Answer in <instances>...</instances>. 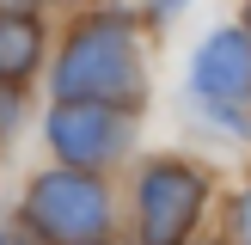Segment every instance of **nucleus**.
Segmentation results:
<instances>
[{
	"mask_svg": "<svg viewBox=\"0 0 251 245\" xmlns=\"http://www.w3.org/2000/svg\"><path fill=\"white\" fill-rule=\"evenodd\" d=\"M208 208V172L190 159H147L135 172V245H190Z\"/></svg>",
	"mask_w": 251,
	"mask_h": 245,
	"instance_id": "3",
	"label": "nucleus"
},
{
	"mask_svg": "<svg viewBox=\"0 0 251 245\" xmlns=\"http://www.w3.org/2000/svg\"><path fill=\"white\" fill-rule=\"evenodd\" d=\"M49 0H0V12H25V19H43Z\"/></svg>",
	"mask_w": 251,
	"mask_h": 245,
	"instance_id": "10",
	"label": "nucleus"
},
{
	"mask_svg": "<svg viewBox=\"0 0 251 245\" xmlns=\"http://www.w3.org/2000/svg\"><path fill=\"white\" fill-rule=\"evenodd\" d=\"M227 245H251V184L233 196V208H227Z\"/></svg>",
	"mask_w": 251,
	"mask_h": 245,
	"instance_id": "8",
	"label": "nucleus"
},
{
	"mask_svg": "<svg viewBox=\"0 0 251 245\" xmlns=\"http://www.w3.org/2000/svg\"><path fill=\"white\" fill-rule=\"evenodd\" d=\"M239 31H245V43H251V6H245V24H239Z\"/></svg>",
	"mask_w": 251,
	"mask_h": 245,
	"instance_id": "13",
	"label": "nucleus"
},
{
	"mask_svg": "<svg viewBox=\"0 0 251 245\" xmlns=\"http://www.w3.org/2000/svg\"><path fill=\"white\" fill-rule=\"evenodd\" d=\"M43 68H49V31H43V19L0 12V80L6 86H31Z\"/></svg>",
	"mask_w": 251,
	"mask_h": 245,
	"instance_id": "6",
	"label": "nucleus"
},
{
	"mask_svg": "<svg viewBox=\"0 0 251 245\" xmlns=\"http://www.w3.org/2000/svg\"><path fill=\"white\" fill-rule=\"evenodd\" d=\"M43 147L55 153V166L110 172L135 147V110H117V104H61V98H49Z\"/></svg>",
	"mask_w": 251,
	"mask_h": 245,
	"instance_id": "4",
	"label": "nucleus"
},
{
	"mask_svg": "<svg viewBox=\"0 0 251 245\" xmlns=\"http://www.w3.org/2000/svg\"><path fill=\"white\" fill-rule=\"evenodd\" d=\"M190 98L196 104H233L251 110V43L239 24H221L190 55Z\"/></svg>",
	"mask_w": 251,
	"mask_h": 245,
	"instance_id": "5",
	"label": "nucleus"
},
{
	"mask_svg": "<svg viewBox=\"0 0 251 245\" xmlns=\"http://www.w3.org/2000/svg\"><path fill=\"white\" fill-rule=\"evenodd\" d=\"M19 227H31L43 245H80L110 233L117 202H110V184L98 172H74V166H43L19 196Z\"/></svg>",
	"mask_w": 251,
	"mask_h": 245,
	"instance_id": "2",
	"label": "nucleus"
},
{
	"mask_svg": "<svg viewBox=\"0 0 251 245\" xmlns=\"http://www.w3.org/2000/svg\"><path fill=\"white\" fill-rule=\"evenodd\" d=\"M80 245H117V239H110V233H98V239H80Z\"/></svg>",
	"mask_w": 251,
	"mask_h": 245,
	"instance_id": "12",
	"label": "nucleus"
},
{
	"mask_svg": "<svg viewBox=\"0 0 251 245\" xmlns=\"http://www.w3.org/2000/svg\"><path fill=\"white\" fill-rule=\"evenodd\" d=\"M0 245H43V239H37L31 227H19V220L6 215V220H0Z\"/></svg>",
	"mask_w": 251,
	"mask_h": 245,
	"instance_id": "9",
	"label": "nucleus"
},
{
	"mask_svg": "<svg viewBox=\"0 0 251 245\" xmlns=\"http://www.w3.org/2000/svg\"><path fill=\"white\" fill-rule=\"evenodd\" d=\"M49 98L61 104H117L141 117L147 104V49L135 19L123 12H86L68 24L55 61H49Z\"/></svg>",
	"mask_w": 251,
	"mask_h": 245,
	"instance_id": "1",
	"label": "nucleus"
},
{
	"mask_svg": "<svg viewBox=\"0 0 251 245\" xmlns=\"http://www.w3.org/2000/svg\"><path fill=\"white\" fill-rule=\"evenodd\" d=\"M25 117H31V98H25V86H6V80H0V147L19 141Z\"/></svg>",
	"mask_w": 251,
	"mask_h": 245,
	"instance_id": "7",
	"label": "nucleus"
},
{
	"mask_svg": "<svg viewBox=\"0 0 251 245\" xmlns=\"http://www.w3.org/2000/svg\"><path fill=\"white\" fill-rule=\"evenodd\" d=\"M184 6H190V0H153V24H172Z\"/></svg>",
	"mask_w": 251,
	"mask_h": 245,
	"instance_id": "11",
	"label": "nucleus"
}]
</instances>
